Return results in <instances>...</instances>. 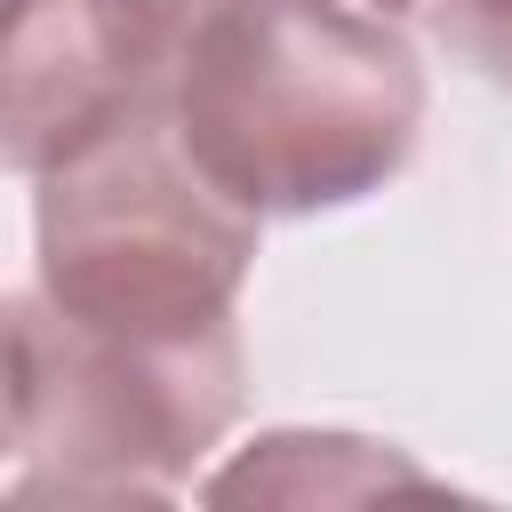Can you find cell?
<instances>
[{"label":"cell","instance_id":"cell-1","mask_svg":"<svg viewBox=\"0 0 512 512\" xmlns=\"http://www.w3.org/2000/svg\"><path fill=\"white\" fill-rule=\"evenodd\" d=\"M168 56V128L248 216L392 184L424 128L416 48L344 0H136Z\"/></svg>","mask_w":512,"mask_h":512},{"label":"cell","instance_id":"cell-2","mask_svg":"<svg viewBox=\"0 0 512 512\" xmlns=\"http://www.w3.org/2000/svg\"><path fill=\"white\" fill-rule=\"evenodd\" d=\"M240 416V328H96L40 288L8 304V448L24 504L168 496Z\"/></svg>","mask_w":512,"mask_h":512},{"label":"cell","instance_id":"cell-3","mask_svg":"<svg viewBox=\"0 0 512 512\" xmlns=\"http://www.w3.org/2000/svg\"><path fill=\"white\" fill-rule=\"evenodd\" d=\"M256 216L200 176L176 128H128L40 176V296L96 328H224Z\"/></svg>","mask_w":512,"mask_h":512},{"label":"cell","instance_id":"cell-4","mask_svg":"<svg viewBox=\"0 0 512 512\" xmlns=\"http://www.w3.org/2000/svg\"><path fill=\"white\" fill-rule=\"evenodd\" d=\"M0 128L24 176H48L128 128H168V56L136 0H16Z\"/></svg>","mask_w":512,"mask_h":512},{"label":"cell","instance_id":"cell-5","mask_svg":"<svg viewBox=\"0 0 512 512\" xmlns=\"http://www.w3.org/2000/svg\"><path fill=\"white\" fill-rule=\"evenodd\" d=\"M384 488H440L424 464H408L384 440H352V432H264L248 456H232L208 480V504H352V496H384Z\"/></svg>","mask_w":512,"mask_h":512},{"label":"cell","instance_id":"cell-6","mask_svg":"<svg viewBox=\"0 0 512 512\" xmlns=\"http://www.w3.org/2000/svg\"><path fill=\"white\" fill-rule=\"evenodd\" d=\"M432 24L456 56H472L488 80L512 88V0H432Z\"/></svg>","mask_w":512,"mask_h":512},{"label":"cell","instance_id":"cell-7","mask_svg":"<svg viewBox=\"0 0 512 512\" xmlns=\"http://www.w3.org/2000/svg\"><path fill=\"white\" fill-rule=\"evenodd\" d=\"M368 8H384V16H400V8H416V0H368Z\"/></svg>","mask_w":512,"mask_h":512}]
</instances>
